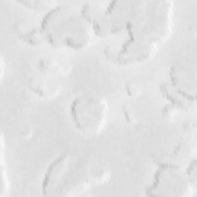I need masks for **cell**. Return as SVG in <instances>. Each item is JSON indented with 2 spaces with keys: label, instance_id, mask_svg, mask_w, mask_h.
<instances>
[{
  "label": "cell",
  "instance_id": "cell-3",
  "mask_svg": "<svg viewBox=\"0 0 197 197\" xmlns=\"http://www.w3.org/2000/svg\"><path fill=\"white\" fill-rule=\"evenodd\" d=\"M166 113V115H164L166 117L170 118L172 116H173L175 114V111L173 107L172 106H168V107H166V109L163 110V113Z\"/></svg>",
  "mask_w": 197,
  "mask_h": 197
},
{
  "label": "cell",
  "instance_id": "cell-1",
  "mask_svg": "<svg viewBox=\"0 0 197 197\" xmlns=\"http://www.w3.org/2000/svg\"><path fill=\"white\" fill-rule=\"evenodd\" d=\"M126 91L131 96H137L141 92V88L136 83L129 82L126 85Z\"/></svg>",
  "mask_w": 197,
  "mask_h": 197
},
{
  "label": "cell",
  "instance_id": "cell-2",
  "mask_svg": "<svg viewBox=\"0 0 197 197\" xmlns=\"http://www.w3.org/2000/svg\"><path fill=\"white\" fill-rule=\"evenodd\" d=\"M124 110H125V116L126 119L129 123H134L136 121V118H135V115L133 113V111H129V110L126 109L125 108H124Z\"/></svg>",
  "mask_w": 197,
  "mask_h": 197
},
{
  "label": "cell",
  "instance_id": "cell-4",
  "mask_svg": "<svg viewBox=\"0 0 197 197\" xmlns=\"http://www.w3.org/2000/svg\"><path fill=\"white\" fill-rule=\"evenodd\" d=\"M32 135H33V132L30 129H26L25 133L23 134V137L25 139L30 138V137H32Z\"/></svg>",
  "mask_w": 197,
  "mask_h": 197
}]
</instances>
